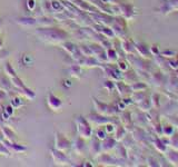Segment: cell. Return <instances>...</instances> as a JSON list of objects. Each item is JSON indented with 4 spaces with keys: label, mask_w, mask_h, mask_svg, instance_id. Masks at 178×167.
Returning <instances> with one entry per match:
<instances>
[{
    "label": "cell",
    "mask_w": 178,
    "mask_h": 167,
    "mask_svg": "<svg viewBox=\"0 0 178 167\" xmlns=\"http://www.w3.org/2000/svg\"><path fill=\"white\" fill-rule=\"evenodd\" d=\"M56 147L58 150H65L70 147V144L67 139L59 133H56Z\"/></svg>",
    "instance_id": "6da1fadb"
},
{
    "label": "cell",
    "mask_w": 178,
    "mask_h": 167,
    "mask_svg": "<svg viewBox=\"0 0 178 167\" xmlns=\"http://www.w3.org/2000/svg\"><path fill=\"white\" fill-rule=\"evenodd\" d=\"M47 100H48V106H49L52 110H57V109H59L62 106L61 102L59 100V98L54 96L51 93L48 94V99Z\"/></svg>",
    "instance_id": "7a4b0ae2"
},
{
    "label": "cell",
    "mask_w": 178,
    "mask_h": 167,
    "mask_svg": "<svg viewBox=\"0 0 178 167\" xmlns=\"http://www.w3.org/2000/svg\"><path fill=\"white\" fill-rule=\"evenodd\" d=\"M52 156L55 158L56 163H65V161H67V158H66L65 154L58 152V150H52Z\"/></svg>",
    "instance_id": "3957f363"
},
{
    "label": "cell",
    "mask_w": 178,
    "mask_h": 167,
    "mask_svg": "<svg viewBox=\"0 0 178 167\" xmlns=\"http://www.w3.org/2000/svg\"><path fill=\"white\" fill-rule=\"evenodd\" d=\"M20 21H19V24L20 25H34L35 22V19L32 18H22V19H19Z\"/></svg>",
    "instance_id": "277c9868"
}]
</instances>
